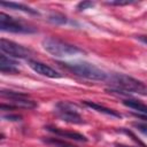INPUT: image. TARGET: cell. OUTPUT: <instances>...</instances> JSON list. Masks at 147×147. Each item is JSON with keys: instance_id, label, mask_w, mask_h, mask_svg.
Listing matches in <instances>:
<instances>
[{"instance_id": "1", "label": "cell", "mask_w": 147, "mask_h": 147, "mask_svg": "<svg viewBox=\"0 0 147 147\" xmlns=\"http://www.w3.org/2000/svg\"><path fill=\"white\" fill-rule=\"evenodd\" d=\"M107 82L113 86L110 91H117L122 93H138L144 95L147 94V87L144 85V83L123 74L108 75Z\"/></svg>"}, {"instance_id": "2", "label": "cell", "mask_w": 147, "mask_h": 147, "mask_svg": "<svg viewBox=\"0 0 147 147\" xmlns=\"http://www.w3.org/2000/svg\"><path fill=\"white\" fill-rule=\"evenodd\" d=\"M61 64L82 78H86L90 80H99V82L107 80V78H108V74H106L103 70H101L100 68H98L94 64H91L88 62L82 61V62L61 63Z\"/></svg>"}, {"instance_id": "3", "label": "cell", "mask_w": 147, "mask_h": 147, "mask_svg": "<svg viewBox=\"0 0 147 147\" xmlns=\"http://www.w3.org/2000/svg\"><path fill=\"white\" fill-rule=\"evenodd\" d=\"M42 48L55 57H64L80 53L82 49L77 46L68 44L56 38H46L42 40Z\"/></svg>"}, {"instance_id": "4", "label": "cell", "mask_w": 147, "mask_h": 147, "mask_svg": "<svg viewBox=\"0 0 147 147\" xmlns=\"http://www.w3.org/2000/svg\"><path fill=\"white\" fill-rule=\"evenodd\" d=\"M56 115L60 119L71 123V124H82L84 123L82 116L78 114L75 106L68 102H59L56 105Z\"/></svg>"}, {"instance_id": "5", "label": "cell", "mask_w": 147, "mask_h": 147, "mask_svg": "<svg viewBox=\"0 0 147 147\" xmlns=\"http://www.w3.org/2000/svg\"><path fill=\"white\" fill-rule=\"evenodd\" d=\"M0 29L1 31L13 32V33H32L34 30L32 28H29L17 20L8 16L5 13H0Z\"/></svg>"}, {"instance_id": "6", "label": "cell", "mask_w": 147, "mask_h": 147, "mask_svg": "<svg viewBox=\"0 0 147 147\" xmlns=\"http://www.w3.org/2000/svg\"><path fill=\"white\" fill-rule=\"evenodd\" d=\"M0 49L13 57H20V59H26L30 55V49L23 47L22 45H18L11 40H7V39H1L0 40Z\"/></svg>"}, {"instance_id": "7", "label": "cell", "mask_w": 147, "mask_h": 147, "mask_svg": "<svg viewBox=\"0 0 147 147\" xmlns=\"http://www.w3.org/2000/svg\"><path fill=\"white\" fill-rule=\"evenodd\" d=\"M1 95L9 98L15 107L32 109V108H36V106H37L32 100H29L26 98V95L22 94V93H17V92H13V91H1Z\"/></svg>"}, {"instance_id": "8", "label": "cell", "mask_w": 147, "mask_h": 147, "mask_svg": "<svg viewBox=\"0 0 147 147\" xmlns=\"http://www.w3.org/2000/svg\"><path fill=\"white\" fill-rule=\"evenodd\" d=\"M28 64L34 72H37L41 76H45V77H48V78H61L62 77V75L59 74L55 69L46 65L42 62H38V61H34V60H29Z\"/></svg>"}, {"instance_id": "9", "label": "cell", "mask_w": 147, "mask_h": 147, "mask_svg": "<svg viewBox=\"0 0 147 147\" xmlns=\"http://www.w3.org/2000/svg\"><path fill=\"white\" fill-rule=\"evenodd\" d=\"M49 132H53L54 134L56 136H60V137H63V138H68V139H71V140H76V141H87V138L78 132H71V131H64V130H61V129H57V127H52V126H47L46 127Z\"/></svg>"}, {"instance_id": "10", "label": "cell", "mask_w": 147, "mask_h": 147, "mask_svg": "<svg viewBox=\"0 0 147 147\" xmlns=\"http://www.w3.org/2000/svg\"><path fill=\"white\" fill-rule=\"evenodd\" d=\"M16 64H17L16 61L9 59L5 54H1L0 56V71L3 74L5 72H17Z\"/></svg>"}, {"instance_id": "11", "label": "cell", "mask_w": 147, "mask_h": 147, "mask_svg": "<svg viewBox=\"0 0 147 147\" xmlns=\"http://www.w3.org/2000/svg\"><path fill=\"white\" fill-rule=\"evenodd\" d=\"M84 105L92 108L93 110L98 111V113H102L105 115H108V116H113V117H116V118H121L122 115L118 114L117 111L110 109V108H107V107H103V106H100L98 103H94V102H91V101H84Z\"/></svg>"}, {"instance_id": "12", "label": "cell", "mask_w": 147, "mask_h": 147, "mask_svg": "<svg viewBox=\"0 0 147 147\" xmlns=\"http://www.w3.org/2000/svg\"><path fill=\"white\" fill-rule=\"evenodd\" d=\"M0 5L2 7H7V8H10V9H14V10H21V11H24V13H28V14H32V15H38L39 13L29 7V6H25V5H22V3H17V2H6V1H0Z\"/></svg>"}, {"instance_id": "13", "label": "cell", "mask_w": 147, "mask_h": 147, "mask_svg": "<svg viewBox=\"0 0 147 147\" xmlns=\"http://www.w3.org/2000/svg\"><path fill=\"white\" fill-rule=\"evenodd\" d=\"M123 105L133 109V110H136V111H138L141 115L147 116V105H144V103H141L137 100H124Z\"/></svg>"}, {"instance_id": "14", "label": "cell", "mask_w": 147, "mask_h": 147, "mask_svg": "<svg viewBox=\"0 0 147 147\" xmlns=\"http://www.w3.org/2000/svg\"><path fill=\"white\" fill-rule=\"evenodd\" d=\"M48 21L52 23H55V24H64V23H67V17L63 15H60V14H53L48 17Z\"/></svg>"}, {"instance_id": "15", "label": "cell", "mask_w": 147, "mask_h": 147, "mask_svg": "<svg viewBox=\"0 0 147 147\" xmlns=\"http://www.w3.org/2000/svg\"><path fill=\"white\" fill-rule=\"evenodd\" d=\"M133 0H111V1H107L108 5L111 6H125V5H131L133 3Z\"/></svg>"}, {"instance_id": "16", "label": "cell", "mask_w": 147, "mask_h": 147, "mask_svg": "<svg viewBox=\"0 0 147 147\" xmlns=\"http://www.w3.org/2000/svg\"><path fill=\"white\" fill-rule=\"evenodd\" d=\"M92 7H94V2H92V1H82L77 5L78 10H85V9H88Z\"/></svg>"}, {"instance_id": "17", "label": "cell", "mask_w": 147, "mask_h": 147, "mask_svg": "<svg viewBox=\"0 0 147 147\" xmlns=\"http://www.w3.org/2000/svg\"><path fill=\"white\" fill-rule=\"evenodd\" d=\"M46 141L49 142V144H54L57 147H76V146H72L70 144H67V142H63V141H60V140H55V139H51V140H46Z\"/></svg>"}, {"instance_id": "18", "label": "cell", "mask_w": 147, "mask_h": 147, "mask_svg": "<svg viewBox=\"0 0 147 147\" xmlns=\"http://www.w3.org/2000/svg\"><path fill=\"white\" fill-rule=\"evenodd\" d=\"M2 118H5V119H7V121H21V116H18V115H5V116H2Z\"/></svg>"}, {"instance_id": "19", "label": "cell", "mask_w": 147, "mask_h": 147, "mask_svg": "<svg viewBox=\"0 0 147 147\" xmlns=\"http://www.w3.org/2000/svg\"><path fill=\"white\" fill-rule=\"evenodd\" d=\"M141 133H144L145 136H147V124H136L134 125Z\"/></svg>"}, {"instance_id": "20", "label": "cell", "mask_w": 147, "mask_h": 147, "mask_svg": "<svg viewBox=\"0 0 147 147\" xmlns=\"http://www.w3.org/2000/svg\"><path fill=\"white\" fill-rule=\"evenodd\" d=\"M141 41H144L145 44H147V37H145V36H140V37H138Z\"/></svg>"}, {"instance_id": "21", "label": "cell", "mask_w": 147, "mask_h": 147, "mask_svg": "<svg viewBox=\"0 0 147 147\" xmlns=\"http://www.w3.org/2000/svg\"><path fill=\"white\" fill-rule=\"evenodd\" d=\"M117 147H127V146H123V145H116Z\"/></svg>"}]
</instances>
